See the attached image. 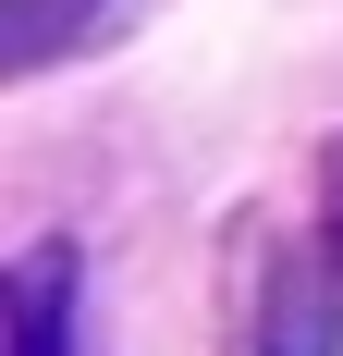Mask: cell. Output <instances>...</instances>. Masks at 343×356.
<instances>
[{"label": "cell", "mask_w": 343, "mask_h": 356, "mask_svg": "<svg viewBox=\"0 0 343 356\" xmlns=\"http://www.w3.org/2000/svg\"><path fill=\"white\" fill-rule=\"evenodd\" d=\"M245 356H343V246H282L270 283H258V320H245Z\"/></svg>", "instance_id": "obj_1"}, {"label": "cell", "mask_w": 343, "mask_h": 356, "mask_svg": "<svg viewBox=\"0 0 343 356\" xmlns=\"http://www.w3.org/2000/svg\"><path fill=\"white\" fill-rule=\"evenodd\" d=\"M0 332H12V356H74V246H25L12 258Z\"/></svg>", "instance_id": "obj_2"}, {"label": "cell", "mask_w": 343, "mask_h": 356, "mask_svg": "<svg viewBox=\"0 0 343 356\" xmlns=\"http://www.w3.org/2000/svg\"><path fill=\"white\" fill-rule=\"evenodd\" d=\"M110 0H0V74H49Z\"/></svg>", "instance_id": "obj_3"}, {"label": "cell", "mask_w": 343, "mask_h": 356, "mask_svg": "<svg viewBox=\"0 0 343 356\" xmlns=\"http://www.w3.org/2000/svg\"><path fill=\"white\" fill-rule=\"evenodd\" d=\"M331 246H343V147H331Z\"/></svg>", "instance_id": "obj_4"}]
</instances>
